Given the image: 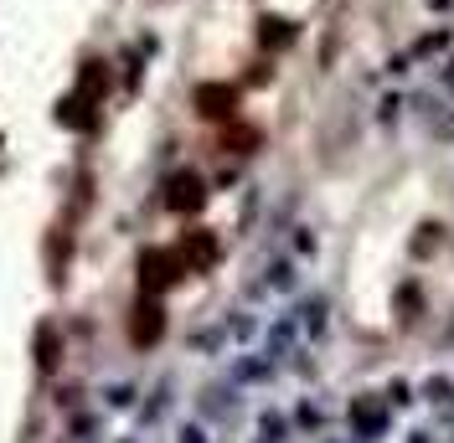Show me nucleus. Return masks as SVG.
<instances>
[{
	"instance_id": "1",
	"label": "nucleus",
	"mask_w": 454,
	"mask_h": 443,
	"mask_svg": "<svg viewBox=\"0 0 454 443\" xmlns=\"http://www.w3.org/2000/svg\"><path fill=\"white\" fill-rule=\"evenodd\" d=\"M444 88H454V57L444 62Z\"/></svg>"
}]
</instances>
